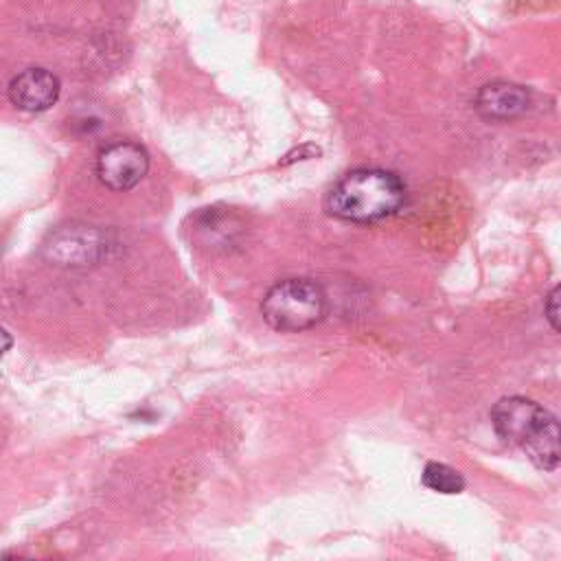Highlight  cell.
<instances>
[{"label":"cell","mask_w":561,"mask_h":561,"mask_svg":"<svg viewBox=\"0 0 561 561\" xmlns=\"http://www.w3.org/2000/svg\"><path fill=\"white\" fill-rule=\"evenodd\" d=\"M61 83L46 68H26L9 83V101L22 112H44L59 99Z\"/></svg>","instance_id":"6"},{"label":"cell","mask_w":561,"mask_h":561,"mask_svg":"<svg viewBox=\"0 0 561 561\" xmlns=\"http://www.w3.org/2000/svg\"><path fill=\"white\" fill-rule=\"evenodd\" d=\"M421 482L434 491V493H443V495H454L460 493L465 489V478L460 476V471H456L454 467L445 465V462H427L423 473H421Z\"/></svg>","instance_id":"8"},{"label":"cell","mask_w":561,"mask_h":561,"mask_svg":"<svg viewBox=\"0 0 561 561\" xmlns=\"http://www.w3.org/2000/svg\"><path fill=\"white\" fill-rule=\"evenodd\" d=\"M491 423L497 436L519 447L535 467L543 471L559 467V421L537 401L504 397L493 405Z\"/></svg>","instance_id":"1"},{"label":"cell","mask_w":561,"mask_h":561,"mask_svg":"<svg viewBox=\"0 0 561 561\" xmlns=\"http://www.w3.org/2000/svg\"><path fill=\"white\" fill-rule=\"evenodd\" d=\"M476 112L486 121H511L530 105V92L513 81H493L478 90Z\"/></svg>","instance_id":"7"},{"label":"cell","mask_w":561,"mask_h":561,"mask_svg":"<svg viewBox=\"0 0 561 561\" xmlns=\"http://www.w3.org/2000/svg\"><path fill=\"white\" fill-rule=\"evenodd\" d=\"M327 294L311 278H285L267 289L261 300L263 320L280 333L316 327L327 316Z\"/></svg>","instance_id":"3"},{"label":"cell","mask_w":561,"mask_h":561,"mask_svg":"<svg viewBox=\"0 0 561 561\" xmlns=\"http://www.w3.org/2000/svg\"><path fill=\"white\" fill-rule=\"evenodd\" d=\"M107 250V239L92 226H66L50 234L44 252L59 265H90Z\"/></svg>","instance_id":"5"},{"label":"cell","mask_w":561,"mask_h":561,"mask_svg":"<svg viewBox=\"0 0 561 561\" xmlns=\"http://www.w3.org/2000/svg\"><path fill=\"white\" fill-rule=\"evenodd\" d=\"M318 153H320L318 147H313V145H302L300 149L289 151V153L280 160V164H291V162H296V160H309V158H316Z\"/></svg>","instance_id":"10"},{"label":"cell","mask_w":561,"mask_h":561,"mask_svg":"<svg viewBox=\"0 0 561 561\" xmlns=\"http://www.w3.org/2000/svg\"><path fill=\"white\" fill-rule=\"evenodd\" d=\"M11 344H13L11 333H9L4 327H0V357L11 348Z\"/></svg>","instance_id":"11"},{"label":"cell","mask_w":561,"mask_h":561,"mask_svg":"<svg viewBox=\"0 0 561 561\" xmlns=\"http://www.w3.org/2000/svg\"><path fill=\"white\" fill-rule=\"evenodd\" d=\"M559 285H554L552 289H550V294H548V298H546V305H543V309H546V318H548V322H550V327H552V331L557 333L559 331Z\"/></svg>","instance_id":"9"},{"label":"cell","mask_w":561,"mask_h":561,"mask_svg":"<svg viewBox=\"0 0 561 561\" xmlns=\"http://www.w3.org/2000/svg\"><path fill=\"white\" fill-rule=\"evenodd\" d=\"M405 202L403 180L386 169H353L327 195L329 215L368 224L394 215Z\"/></svg>","instance_id":"2"},{"label":"cell","mask_w":561,"mask_h":561,"mask_svg":"<svg viewBox=\"0 0 561 561\" xmlns=\"http://www.w3.org/2000/svg\"><path fill=\"white\" fill-rule=\"evenodd\" d=\"M94 171L105 188L129 191L147 175L149 153L138 142L116 140L99 151Z\"/></svg>","instance_id":"4"}]
</instances>
